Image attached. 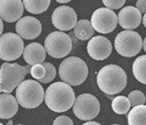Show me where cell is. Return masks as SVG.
<instances>
[{
    "instance_id": "1",
    "label": "cell",
    "mask_w": 146,
    "mask_h": 125,
    "mask_svg": "<svg viewBox=\"0 0 146 125\" xmlns=\"http://www.w3.org/2000/svg\"><path fill=\"white\" fill-rule=\"evenodd\" d=\"M75 92L71 86L64 82L51 84L45 92V103L54 112L62 113L69 110L75 103Z\"/></svg>"
},
{
    "instance_id": "2",
    "label": "cell",
    "mask_w": 146,
    "mask_h": 125,
    "mask_svg": "<svg viewBox=\"0 0 146 125\" xmlns=\"http://www.w3.org/2000/svg\"><path fill=\"white\" fill-rule=\"evenodd\" d=\"M97 85L106 94H117L126 87V72L121 67L116 64H108L104 66L98 72Z\"/></svg>"
},
{
    "instance_id": "3",
    "label": "cell",
    "mask_w": 146,
    "mask_h": 125,
    "mask_svg": "<svg viewBox=\"0 0 146 125\" xmlns=\"http://www.w3.org/2000/svg\"><path fill=\"white\" fill-rule=\"evenodd\" d=\"M88 76V67L86 62L77 57L64 59L59 66V77L70 86L83 84Z\"/></svg>"
},
{
    "instance_id": "4",
    "label": "cell",
    "mask_w": 146,
    "mask_h": 125,
    "mask_svg": "<svg viewBox=\"0 0 146 125\" xmlns=\"http://www.w3.org/2000/svg\"><path fill=\"white\" fill-rule=\"evenodd\" d=\"M16 99L19 104L25 108H35L45 100L43 87L39 82L27 79L24 80L16 89Z\"/></svg>"
},
{
    "instance_id": "5",
    "label": "cell",
    "mask_w": 146,
    "mask_h": 125,
    "mask_svg": "<svg viewBox=\"0 0 146 125\" xmlns=\"http://www.w3.org/2000/svg\"><path fill=\"white\" fill-rule=\"evenodd\" d=\"M30 71V65L21 66L17 62H4L0 70L1 92L11 93L23 82L26 75Z\"/></svg>"
},
{
    "instance_id": "6",
    "label": "cell",
    "mask_w": 146,
    "mask_h": 125,
    "mask_svg": "<svg viewBox=\"0 0 146 125\" xmlns=\"http://www.w3.org/2000/svg\"><path fill=\"white\" fill-rule=\"evenodd\" d=\"M143 41L138 33L132 30H125L116 35L114 39V48L121 56L132 57L141 51Z\"/></svg>"
},
{
    "instance_id": "7",
    "label": "cell",
    "mask_w": 146,
    "mask_h": 125,
    "mask_svg": "<svg viewBox=\"0 0 146 125\" xmlns=\"http://www.w3.org/2000/svg\"><path fill=\"white\" fill-rule=\"evenodd\" d=\"M47 53L54 58H62L70 54L72 49V41L70 35L64 32L55 31L49 34L44 41Z\"/></svg>"
},
{
    "instance_id": "8",
    "label": "cell",
    "mask_w": 146,
    "mask_h": 125,
    "mask_svg": "<svg viewBox=\"0 0 146 125\" xmlns=\"http://www.w3.org/2000/svg\"><path fill=\"white\" fill-rule=\"evenodd\" d=\"M100 105L99 100L90 93H82L77 97L74 105L73 113L82 121H91L94 119L100 113Z\"/></svg>"
},
{
    "instance_id": "9",
    "label": "cell",
    "mask_w": 146,
    "mask_h": 125,
    "mask_svg": "<svg viewBox=\"0 0 146 125\" xmlns=\"http://www.w3.org/2000/svg\"><path fill=\"white\" fill-rule=\"evenodd\" d=\"M24 41L17 34H3L0 38V57L6 62L15 61L24 52Z\"/></svg>"
},
{
    "instance_id": "10",
    "label": "cell",
    "mask_w": 146,
    "mask_h": 125,
    "mask_svg": "<svg viewBox=\"0 0 146 125\" xmlns=\"http://www.w3.org/2000/svg\"><path fill=\"white\" fill-rule=\"evenodd\" d=\"M91 23L98 33L110 34L117 26L118 17L112 10L101 7L93 12L91 18Z\"/></svg>"
},
{
    "instance_id": "11",
    "label": "cell",
    "mask_w": 146,
    "mask_h": 125,
    "mask_svg": "<svg viewBox=\"0 0 146 125\" xmlns=\"http://www.w3.org/2000/svg\"><path fill=\"white\" fill-rule=\"evenodd\" d=\"M54 27L61 31H69L75 28L78 17L75 10L68 5H61L54 10L51 16Z\"/></svg>"
},
{
    "instance_id": "12",
    "label": "cell",
    "mask_w": 146,
    "mask_h": 125,
    "mask_svg": "<svg viewBox=\"0 0 146 125\" xmlns=\"http://www.w3.org/2000/svg\"><path fill=\"white\" fill-rule=\"evenodd\" d=\"M87 52L92 59L97 61L105 60L111 55L112 44L105 36H94L88 41Z\"/></svg>"
},
{
    "instance_id": "13",
    "label": "cell",
    "mask_w": 146,
    "mask_h": 125,
    "mask_svg": "<svg viewBox=\"0 0 146 125\" xmlns=\"http://www.w3.org/2000/svg\"><path fill=\"white\" fill-rule=\"evenodd\" d=\"M16 32L22 39L34 40L41 33V24L36 18L26 16L17 22Z\"/></svg>"
},
{
    "instance_id": "14",
    "label": "cell",
    "mask_w": 146,
    "mask_h": 125,
    "mask_svg": "<svg viewBox=\"0 0 146 125\" xmlns=\"http://www.w3.org/2000/svg\"><path fill=\"white\" fill-rule=\"evenodd\" d=\"M24 13V4L20 0H1L0 16L9 23L19 21Z\"/></svg>"
},
{
    "instance_id": "15",
    "label": "cell",
    "mask_w": 146,
    "mask_h": 125,
    "mask_svg": "<svg viewBox=\"0 0 146 125\" xmlns=\"http://www.w3.org/2000/svg\"><path fill=\"white\" fill-rule=\"evenodd\" d=\"M142 22V13L135 6H126L122 8L118 14L119 25L127 30L135 29Z\"/></svg>"
},
{
    "instance_id": "16",
    "label": "cell",
    "mask_w": 146,
    "mask_h": 125,
    "mask_svg": "<svg viewBox=\"0 0 146 125\" xmlns=\"http://www.w3.org/2000/svg\"><path fill=\"white\" fill-rule=\"evenodd\" d=\"M23 58L27 62V64L30 66L41 64H43L46 58V49L40 43H29L25 47L23 52Z\"/></svg>"
},
{
    "instance_id": "17",
    "label": "cell",
    "mask_w": 146,
    "mask_h": 125,
    "mask_svg": "<svg viewBox=\"0 0 146 125\" xmlns=\"http://www.w3.org/2000/svg\"><path fill=\"white\" fill-rule=\"evenodd\" d=\"M0 103H1V111H0L1 119H10L17 114L19 102L13 95L10 93H2L0 96Z\"/></svg>"
},
{
    "instance_id": "18",
    "label": "cell",
    "mask_w": 146,
    "mask_h": 125,
    "mask_svg": "<svg viewBox=\"0 0 146 125\" xmlns=\"http://www.w3.org/2000/svg\"><path fill=\"white\" fill-rule=\"evenodd\" d=\"M93 34H94V28L92 27L91 21L88 19L78 20L74 28V35L78 40L87 41L92 37Z\"/></svg>"
},
{
    "instance_id": "19",
    "label": "cell",
    "mask_w": 146,
    "mask_h": 125,
    "mask_svg": "<svg viewBox=\"0 0 146 125\" xmlns=\"http://www.w3.org/2000/svg\"><path fill=\"white\" fill-rule=\"evenodd\" d=\"M127 118L129 125H146V105L134 107Z\"/></svg>"
},
{
    "instance_id": "20",
    "label": "cell",
    "mask_w": 146,
    "mask_h": 125,
    "mask_svg": "<svg viewBox=\"0 0 146 125\" xmlns=\"http://www.w3.org/2000/svg\"><path fill=\"white\" fill-rule=\"evenodd\" d=\"M132 72L135 79L146 85V55L140 56L134 61Z\"/></svg>"
},
{
    "instance_id": "21",
    "label": "cell",
    "mask_w": 146,
    "mask_h": 125,
    "mask_svg": "<svg viewBox=\"0 0 146 125\" xmlns=\"http://www.w3.org/2000/svg\"><path fill=\"white\" fill-rule=\"evenodd\" d=\"M24 6L27 12L33 14H40L47 11L50 5L49 0H24Z\"/></svg>"
},
{
    "instance_id": "22",
    "label": "cell",
    "mask_w": 146,
    "mask_h": 125,
    "mask_svg": "<svg viewBox=\"0 0 146 125\" xmlns=\"http://www.w3.org/2000/svg\"><path fill=\"white\" fill-rule=\"evenodd\" d=\"M111 107L115 114H125L129 111L131 104L128 97L124 95H120L115 97L112 100Z\"/></svg>"
},
{
    "instance_id": "23",
    "label": "cell",
    "mask_w": 146,
    "mask_h": 125,
    "mask_svg": "<svg viewBox=\"0 0 146 125\" xmlns=\"http://www.w3.org/2000/svg\"><path fill=\"white\" fill-rule=\"evenodd\" d=\"M128 98L133 108L139 105H144V103L146 101V97L144 95V93L139 90H135L131 92L129 94Z\"/></svg>"
},
{
    "instance_id": "24",
    "label": "cell",
    "mask_w": 146,
    "mask_h": 125,
    "mask_svg": "<svg viewBox=\"0 0 146 125\" xmlns=\"http://www.w3.org/2000/svg\"><path fill=\"white\" fill-rule=\"evenodd\" d=\"M46 69V75L45 77L39 80L40 83H43V84H48V83H50L54 80V78H56V67L50 64V62H43L42 64Z\"/></svg>"
},
{
    "instance_id": "25",
    "label": "cell",
    "mask_w": 146,
    "mask_h": 125,
    "mask_svg": "<svg viewBox=\"0 0 146 125\" xmlns=\"http://www.w3.org/2000/svg\"><path fill=\"white\" fill-rule=\"evenodd\" d=\"M30 73L34 78L37 80H40L46 75V69L43 64H35L31 67Z\"/></svg>"
},
{
    "instance_id": "26",
    "label": "cell",
    "mask_w": 146,
    "mask_h": 125,
    "mask_svg": "<svg viewBox=\"0 0 146 125\" xmlns=\"http://www.w3.org/2000/svg\"><path fill=\"white\" fill-rule=\"evenodd\" d=\"M103 4L106 8L113 11V10H117L122 7L125 4V0H104Z\"/></svg>"
},
{
    "instance_id": "27",
    "label": "cell",
    "mask_w": 146,
    "mask_h": 125,
    "mask_svg": "<svg viewBox=\"0 0 146 125\" xmlns=\"http://www.w3.org/2000/svg\"><path fill=\"white\" fill-rule=\"evenodd\" d=\"M53 125H73V122L69 116H61L54 120Z\"/></svg>"
},
{
    "instance_id": "28",
    "label": "cell",
    "mask_w": 146,
    "mask_h": 125,
    "mask_svg": "<svg viewBox=\"0 0 146 125\" xmlns=\"http://www.w3.org/2000/svg\"><path fill=\"white\" fill-rule=\"evenodd\" d=\"M137 8L141 13H146V0H138L137 2Z\"/></svg>"
},
{
    "instance_id": "29",
    "label": "cell",
    "mask_w": 146,
    "mask_h": 125,
    "mask_svg": "<svg viewBox=\"0 0 146 125\" xmlns=\"http://www.w3.org/2000/svg\"><path fill=\"white\" fill-rule=\"evenodd\" d=\"M83 125H101L100 123L97 122H93V121H88L87 122L84 123Z\"/></svg>"
},
{
    "instance_id": "30",
    "label": "cell",
    "mask_w": 146,
    "mask_h": 125,
    "mask_svg": "<svg viewBox=\"0 0 146 125\" xmlns=\"http://www.w3.org/2000/svg\"><path fill=\"white\" fill-rule=\"evenodd\" d=\"M3 30H4V22L3 19H0V34L3 33Z\"/></svg>"
},
{
    "instance_id": "31",
    "label": "cell",
    "mask_w": 146,
    "mask_h": 125,
    "mask_svg": "<svg viewBox=\"0 0 146 125\" xmlns=\"http://www.w3.org/2000/svg\"><path fill=\"white\" fill-rule=\"evenodd\" d=\"M57 3H60V4H67L70 2V0H64V1H61V0H56Z\"/></svg>"
},
{
    "instance_id": "32",
    "label": "cell",
    "mask_w": 146,
    "mask_h": 125,
    "mask_svg": "<svg viewBox=\"0 0 146 125\" xmlns=\"http://www.w3.org/2000/svg\"><path fill=\"white\" fill-rule=\"evenodd\" d=\"M143 26L146 27V13L143 15Z\"/></svg>"
},
{
    "instance_id": "33",
    "label": "cell",
    "mask_w": 146,
    "mask_h": 125,
    "mask_svg": "<svg viewBox=\"0 0 146 125\" xmlns=\"http://www.w3.org/2000/svg\"><path fill=\"white\" fill-rule=\"evenodd\" d=\"M143 48L144 51L146 52V37L144 38V40H143Z\"/></svg>"
},
{
    "instance_id": "34",
    "label": "cell",
    "mask_w": 146,
    "mask_h": 125,
    "mask_svg": "<svg viewBox=\"0 0 146 125\" xmlns=\"http://www.w3.org/2000/svg\"><path fill=\"white\" fill-rule=\"evenodd\" d=\"M0 125H5V124H3V123H0Z\"/></svg>"
},
{
    "instance_id": "35",
    "label": "cell",
    "mask_w": 146,
    "mask_h": 125,
    "mask_svg": "<svg viewBox=\"0 0 146 125\" xmlns=\"http://www.w3.org/2000/svg\"><path fill=\"white\" fill-rule=\"evenodd\" d=\"M16 125H23V124H16Z\"/></svg>"
},
{
    "instance_id": "36",
    "label": "cell",
    "mask_w": 146,
    "mask_h": 125,
    "mask_svg": "<svg viewBox=\"0 0 146 125\" xmlns=\"http://www.w3.org/2000/svg\"><path fill=\"white\" fill-rule=\"evenodd\" d=\"M112 125H119V124H112Z\"/></svg>"
}]
</instances>
